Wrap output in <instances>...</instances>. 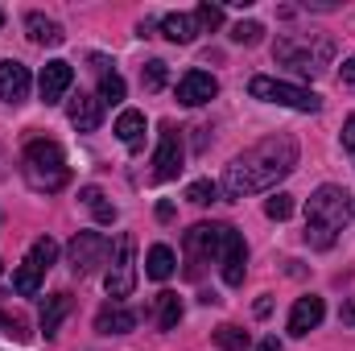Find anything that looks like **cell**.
<instances>
[{
	"label": "cell",
	"instance_id": "cell-38",
	"mask_svg": "<svg viewBox=\"0 0 355 351\" xmlns=\"http://www.w3.org/2000/svg\"><path fill=\"white\" fill-rule=\"evenodd\" d=\"M8 174V153H4V149H0V178Z\"/></svg>",
	"mask_w": 355,
	"mask_h": 351
},
{
	"label": "cell",
	"instance_id": "cell-37",
	"mask_svg": "<svg viewBox=\"0 0 355 351\" xmlns=\"http://www.w3.org/2000/svg\"><path fill=\"white\" fill-rule=\"evenodd\" d=\"M157 219H174V203H162L157 207Z\"/></svg>",
	"mask_w": 355,
	"mask_h": 351
},
{
	"label": "cell",
	"instance_id": "cell-3",
	"mask_svg": "<svg viewBox=\"0 0 355 351\" xmlns=\"http://www.w3.org/2000/svg\"><path fill=\"white\" fill-rule=\"evenodd\" d=\"M21 174L29 182V190L54 194V190L67 186L71 170H67V157H62V149L54 141H29L25 153H21Z\"/></svg>",
	"mask_w": 355,
	"mask_h": 351
},
{
	"label": "cell",
	"instance_id": "cell-36",
	"mask_svg": "<svg viewBox=\"0 0 355 351\" xmlns=\"http://www.w3.org/2000/svg\"><path fill=\"white\" fill-rule=\"evenodd\" d=\"M257 351H281V343H277V335H268V339H261V348Z\"/></svg>",
	"mask_w": 355,
	"mask_h": 351
},
{
	"label": "cell",
	"instance_id": "cell-2",
	"mask_svg": "<svg viewBox=\"0 0 355 351\" xmlns=\"http://www.w3.org/2000/svg\"><path fill=\"white\" fill-rule=\"evenodd\" d=\"M347 207H352V194L343 186H318L306 203V244L318 252L335 248V240L347 223Z\"/></svg>",
	"mask_w": 355,
	"mask_h": 351
},
{
	"label": "cell",
	"instance_id": "cell-8",
	"mask_svg": "<svg viewBox=\"0 0 355 351\" xmlns=\"http://www.w3.org/2000/svg\"><path fill=\"white\" fill-rule=\"evenodd\" d=\"M223 236H227V223H194V228L186 232L182 248H186L190 261H219Z\"/></svg>",
	"mask_w": 355,
	"mask_h": 351
},
{
	"label": "cell",
	"instance_id": "cell-14",
	"mask_svg": "<svg viewBox=\"0 0 355 351\" xmlns=\"http://www.w3.org/2000/svg\"><path fill=\"white\" fill-rule=\"evenodd\" d=\"M215 95H219V83H215V75H207V71H186V75L178 79V103H186V108L211 103Z\"/></svg>",
	"mask_w": 355,
	"mask_h": 351
},
{
	"label": "cell",
	"instance_id": "cell-28",
	"mask_svg": "<svg viewBox=\"0 0 355 351\" xmlns=\"http://www.w3.org/2000/svg\"><path fill=\"white\" fill-rule=\"evenodd\" d=\"M166 75H170V71H166V62H162V58H153V62H145V71H141V87H145V91H162V87H166Z\"/></svg>",
	"mask_w": 355,
	"mask_h": 351
},
{
	"label": "cell",
	"instance_id": "cell-18",
	"mask_svg": "<svg viewBox=\"0 0 355 351\" xmlns=\"http://www.w3.org/2000/svg\"><path fill=\"white\" fill-rule=\"evenodd\" d=\"M116 137H120V145H128V149H141V145H145V112H137V108H124V112L116 116Z\"/></svg>",
	"mask_w": 355,
	"mask_h": 351
},
{
	"label": "cell",
	"instance_id": "cell-32",
	"mask_svg": "<svg viewBox=\"0 0 355 351\" xmlns=\"http://www.w3.org/2000/svg\"><path fill=\"white\" fill-rule=\"evenodd\" d=\"M194 21H198V29H219L223 25V8L219 4H198L194 8Z\"/></svg>",
	"mask_w": 355,
	"mask_h": 351
},
{
	"label": "cell",
	"instance_id": "cell-10",
	"mask_svg": "<svg viewBox=\"0 0 355 351\" xmlns=\"http://www.w3.org/2000/svg\"><path fill=\"white\" fill-rule=\"evenodd\" d=\"M219 264H223V281H227L232 289H236V285H244V268H248V244H244V236H240L236 228H227V236H223Z\"/></svg>",
	"mask_w": 355,
	"mask_h": 351
},
{
	"label": "cell",
	"instance_id": "cell-39",
	"mask_svg": "<svg viewBox=\"0 0 355 351\" xmlns=\"http://www.w3.org/2000/svg\"><path fill=\"white\" fill-rule=\"evenodd\" d=\"M0 25H4V12H0Z\"/></svg>",
	"mask_w": 355,
	"mask_h": 351
},
{
	"label": "cell",
	"instance_id": "cell-17",
	"mask_svg": "<svg viewBox=\"0 0 355 351\" xmlns=\"http://www.w3.org/2000/svg\"><path fill=\"white\" fill-rule=\"evenodd\" d=\"M25 33H29V42H37V46H62V25L58 21H50L46 12H29L25 17Z\"/></svg>",
	"mask_w": 355,
	"mask_h": 351
},
{
	"label": "cell",
	"instance_id": "cell-20",
	"mask_svg": "<svg viewBox=\"0 0 355 351\" xmlns=\"http://www.w3.org/2000/svg\"><path fill=\"white\" fill-rule=\"evenodd\" d=\"M162 33L170 42H178V46H190L198 37V21L190 12H170V17H162Z\"/></svg>",
	"mask_w": 355,
	"mask_h": 351
},
{
	"label": "cell",
	"instance_id": "cell-34",
	"mask_svg": "<svg viewBox=\"0 0 355 351\" xmlns=\"http://www.w3.org/2000/svg\"><path fill=\"white\" fill-rule=\"evenodd\" d=\"M343 83H347V87H355V54L343 62Z\"/></svg>",
	"mask_w": 355,
	"mask_h": 351
},
{
	"label": "cell",
	"instance_id": "cell-27",
	"mask_svg": "<svg viewBox=\"0 0 355 351\" xmlns=\"http://www.w3.org/2000/svg\"><path fill=\"white\" fill-rule=\"evenodd\" d=\"M103 79H99V99L103 103H120L124 99V79L116 75V71H99Z\"/></svg>",
	"mask_w": 355,
	"mask_h": 351
},
{
	"label": "cell",
	"instance_id": "cell-23",
	"mask_svg": "<svg viewBox=\"0 0 355 351\" xmlns=\"http://www.w3.org/2000/svg\"><path fill=\"white\" fill-rule=\"evenodd\" d=\"M178 323H182V298L178 293H157V327L162 331H174Z\"/></svg>",
	"mask_w": 355,
	"mask_h": 351
},
{
	"label": "cell",
	"instance_id": "cell-4",
	"mask_svg": "<svg viewBox=\"0 0 355 351\" xmlns=\"http://www.w3.org/2000/svg\"><path fill=\"white\" fill-rule=\"evenodd\" d=\"M272 58L285 62V67H293V71H302V75H318V71L331 67L335 42L318 37V33H285V37H277Z\"/></svg>",
	"mask_w": 355,
	"mask_h": 351
},
{
	"label": "cell",
	"instance_id": "cell-19",
	"mask_svg": "<svg viewBox=\"0 0 355 351\" xmlns=\"http://www.w3.org/2000/svg\"><path fill=\"white\" fill-rule=\"evenodd\" d=\"M132 327H137V314L124 310V306H103V310L95 314V331H99V335H128Z\"/></svg>",
	"mask_w": 355,
	"mask_h": 351
},
{
	"label": "cell",
	"instance_id": "cell-35",
	"mask_svg": "<svg viewBox=\"0 0 355 351\" xmlns=\"http://www.w3.org/2000/svg\"><path fill=\"white\" fill-rule=\"evenodd\" d=\"M343 323H347V327H355V298L343 306Z\"/></svg>",
	"mask_w": 355,
	"mask_h": 351
},
{
	"label": "cell",
	"instance_id": "cell-6",
	"mask_svg": "<svg viewBox=\"0 0 355 351\" xmlns=\"http://www.w3.org/2000/svg\"><path fill=\"white\" fill-rule=\"evenodd\" d=\"M103 289L107 298H128L137 289V261H132V236H120L116 240V261L107 264V277H103Z\"/></svg>",
	"mask_w": 355,
	"mask_h": 351
},
{
	"label": "cell",
	"instance_id": "cell-9",
	"mask_svg": "<svg viewBox=\"0 0 355 351\" xmlns=\"http://www.w3.org/2000/svg\"><path fill=\"white\" fill-rule=\"evenodd\" d=\"M182 174V132L174 124L162 128V141H157V153H153V178L157 182H170Z\"/></svg>",
	"mask_w": 355,
	"mask_h": 351
},
{
	"label": "cell",
	"instance_id": "cell-29",
	"mask_svg": "<svg viewBox=\"0 0 355 351\" xmlns=\"http://www.w3.org/2000/svg\"><path fill=\"white\" fill-rule=\"evenodd\" d=\"M186 198H190L194 207H207V203H215V198H219V186H215V182H207V178H202V182H190V186H186Z\"/></svg>",
	"mask_w": 355,
	"mask_h": 351
},
{
	"label": "cell",
	"instance_id": "cell-25",
	"mask_svg": "<svg viewBox=\"0 0 355 351\" xmlns=\"http://www.w3.org/2000/svg\"><path fill=\"white\" fill-rule=\"evenodd\" d=\"M42 277H46V273H37L29 261H21V268L12 273V289H17V293H25V298H33V293L42 289Z\"/></svg>",
	"mask_w": 355,
	"mask_h": 351
},
{
	"label": "cell",
	"instance_id": "cell-30",
	"mask_svg": "<svg viewBox=\"0 0 355 351\" xmlns=\"http://www.w3.org/2000/svg\"><path fill=\"white\" fill-rule=\"evenodd\" d=\"M265 37V25L261 21H240L236 29H232V42H240V46H257Z\"/></svg>",
	"mask_w": 355,
	"mask_h": 351
},
{
	"label": "cell",
	"instance_id": "cell-15",
	"mask_svg": "<svg viewBox=\"0 0 355 351\" xmlns=\"http://www.w3.org/2000/svg\"><path fill=\"white\" fill-rule=\"evenodd\" d=\"M67 116H71V124L79 128V132H95L99 124H103V99L99 95H75L71 99V108H67Z\"/></svg>",
	"mask_w": 355,
	"mask_h": 351
},
{
	"label": "cell",
	"instance_id": "cell-5",
	"mask_svg": "<svg viewBox=\"0 0 355 351\" xmlns=\"http://www.w3.org/2000/svg\"><path fill=\"white\" fill-rule=\"evenodd\" d=\"M248 91H252V99H265V103H277V108H293V112H318L322 108V99L314 91L281 83V79H268V75H257L248 83Z\"/></svg>",
	"mask_w": 355,
	"mask_h": 351
},
{
	"label": "cell",
	"instance_id": "cell-31",
	"mask_svg": "<svg viewBox=\"0 0 355 351\" xmlns=\"http://www.w3.org/2000/svg\"><path fill=\"white\" fill-rule=\"evenodd\" d=\"M265 215L268 219H277V223L289 219V215H293V194H272V198L265 203Z\"/></svg>",
	"mask_w": 355,
	"mask_h": 351
},
{
	"label": "cell",
	"instance_id": "cell-7",
	"mask_svg": "<svg viewBox=\"0 0 355 351\" xmlns=\"http://www.w3.org/2000/svg\"><path fill=\"white\" fill-rule=\"evenodd\" d=\"M107 257H112V240H107L103 232H79V236L71 240V268H75L79 277H87L99 264H107Z\"/></svg>",
	"mask_w": 355,
	"mask_h": 351
},
{
	"label": "cell",
	"instance_id": "cell-21",
	"mask_svg": "<svg viewBox=\"0 0 355 351\" xmlns=\"http://www.w3.org/2000/svg\"><path fill=\"white\" fill-rule=\"evenodd\" d=\"M174 268H178L174 248H166V244H153V248H149V257H145V273H149L153 281H170Z\"/></svg>",
	"mask_w": 355,
	"mask_h": 351
},
{
	"label": "cell",
	"instance_id": "cell-24",
	"mask_svg": "<svg viewBox=\"0 0 355 351\" xmlns=\"http://www.w3.org/2000/svg\"><path fill=\"white\" fill-rule=\"evenodd\" d=\"M215 348H223V351H240V348H248V331L244 327H236V323H223V327H215Z\"/></svg>",
	"mask_w": 355,
	"mask_h": 351
},
{
	"label": "cell",
	"instance_id": "cell-13",
	"mask_svg": "<svg viewBox=\"0 0 355 351\" xmlns=\"http://www.w3.org/2000/svg\"><path fill=\"white\" fill-rule=\"evenodd\" d=\"M71 83H75V67H71V62H62V58L46 62V67H42V79H37L42 103H58V99L71 91Z\"/></svg>",
	"mask_w": 355,
	"mask_h": 351
},
{
	"label": "cell",
	"instance_id": "cell-11",
	"mask_svg": "<svg viewBox=\"0 0 355 351\" xmlns=\"http://www.w3.org/2000/svg\"><path fill=\"white\" fill-rule=\"evenodd\" d=\"M322 318H327V302H322L318 293H306V298H297L293 310H289V335L302 339V335H310Z\"/></svg>",
	"mask_w": 355,
	"mask_h": 351
},
{
	"label": "cell",
	"instance_id": "cell-16",
	"mask_svg": "<svg viewBox=\"0 0 355 351\" xmlns=\"http://www.w3.org/2000/svg\"><path fill=\"white\" fill-rule=\"evenodd\" d=\"M71 293H50L46 302H42V314H37V323H42V335L46 339H54L58 335V327H62V318L71 314Z\"/></svg>",
	"mask_w": 355,
	"mask_h": 351
},
{
	"label": "cell",
	"instance_id": "cell-26",
	"mask_svg": "<svg viewBox=\"0 0 355 351\" xmlns=\"http://www.w3.org/2000/svg\"><path fill=\"white\" fill-rule=\"evenodd\" d=\"M83 203L95 211V219H99V223H116V207H112V203H103V190H99V186H87V190H83Z\"/></svg>",
	"mask_w": 355,
	"mask_h": 351
},
{
	"label": "cell",
	"instance_id": "cell-22",
	"mask_svg": "<svg viewBox=\"0 0 355 351\" xmlns=\"http://www.w3.org/2000/svg\"><path fill=\"white\" fill-rule=\"evenodd\" d=\"M25 261L33 264L37 273H50L54 261H58V244H54L50 236H42V240H33V244H29V257H25Z\"/></svg>",
	"mask_w": 355,
	"mask_h": 351
},
{
	"label": "cell",
	"instance_id": "cell-1",
	"mask_svg": "<svg viewBox=\"0 0 355 351\" xmlns=\"http://www.w3.org/2000/svg\"><path fill=\"white\" fill-rule=\"evenodd\" d=\"M297 166V141L293 137H265L261 145L244 149L227 170H223V182L219 190L227 198H248V194H261V190H272L281 178L293 174Z\"/></svg>",
	"mask_w": 355,
	"mask_h": 351
},
{
	"label": "cell",
	"instance_id": "cell-12",
	"mask_svg": "<svg viewBox=\"0 0 355 351\" xmlns=\"http://www.w3.org/2000/svg\"><path fill=\"white\" fill-rule=\"evenodd\" d=\"M29 87H33L29 67L17 62V58H0V99L4 103H25Z\"/></svg>",
	"mask_w": 355,
	"mask_h": 351
},
{
	"label": "cell",
	"instance_id": "cell-33",
	"mask_svg": "<svg viewBox=\"0 0 355 351\" xmlns=\"http://www.w3.org/2000/svg\"><path fill=\"white\" fill-rule=\"evenodd\" d=\"M343 149H352L355 153V112L347 116V124H343Z\"/></svg>",
	"mask_w": 355,
	"mask_h": 351
}]
</instances>
